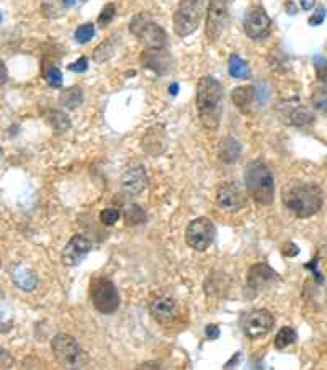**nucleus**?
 Here are the masks:
<instances>
[{"instance_id":"a19ab883","label":"nucleus","mask_w":327,"mask_h":370,"mask_svg":"<svg viewBox=\"0 0 327 370\" xmlns=\"http://www.w3.org/2000/svg\"><path fill=\"white\" fill-rule=\"evenodd\" d=\"M300 3L303 10H311V8L314 7V3H316V0H300Z\"/></svg>"},{"instance_id":"c756f323","label":"nucleus","mask_w":327,"mask_h":370,"mask_svg":"<svg viewBox=\"0 0 327 370\" xmlns=\"http://www.w3.org/2000/svg\"><path fill=\"white\" fill-rule=\"evenodd\" d=\"M43 78L46 82H48L49 87L59 89L62 86V74L61 71L58 69V66L49 65V62H45L43 65Z\"/></svg>"},{"instance_id":"a211bd4d","label":"nucleus","mask_w":327,"mask_h":370,"mask_svg":"<svg viewBox=\"0 0 327 370\" xmlns=\"http://www.w3.org/2000/svg\"><path fill=\"white\" fill-rule=\"evenodd\" d=\"M149 313L159 325H171L178 314V305L171 297H157L149 303Z\"/></svg>"},{"instance_id":"2f4dec72","label":"nucleus","mask_w":327,"mask_h":370,"mask_svg":"<svg viewBox=\"0 0 327 370\" xmlns=\"http://www.w3.org/2000/svg\"><path fill=\"white\" fill-rule=\"evenodd\" d=\"M93 35H95V27H93L92 23L80 25V27L75 30V40H77V43L80 45L88 43V41L93 38Z\"/></svg>"},{"instance_id":"20e7f679","label":"nucleus","mask_w":327,"mask_h":370,"mask_svg":"<svg viewBox=\"0 0 327 370\" xmlns=\"http://www.w3.org/2000/svg\"><path fill=\"white\" fill-rule=\"evenodd\" d=\"M51 349L58 362L67 369H84L88 364L87 352L69 334L54 336Z\"/></svg>"},{"instance_id":"b1692460","label":"nucleus","mask_w":327,"mask_h":370,"mask_svg":"<svg viewBox=\"0 0 327 370\" xmlns=\"http://www.w3.org/2000/svg\"><path fill=\"white\" fill-rule=\"evenodd\" d=\"M82 100H84V92L80 87L67 89V91L62 92L61 97H59V104L69 110L77 108L79 105L82 104Z\"/></svg>"},{"instance_id":"bb28decb","label":"nucleus","mask_w":327,"mask_h":370,"mask_svg":"<svg viewBox=\"0 0 327 370\" xmlns=\"http://www.w3.org/2000/svg\"><path fill=\"white\" fill-rule=\"evenodd\" d=\"M114 49H117L114 36L107 38V40H105L104 43H100L99 46H97V49L93 51V61H95V62L108 61V59L114 54Z\"/></svg>"},{"instance_id":"f03ea898","label":"nucleus","mask_w":327,"mask_h":370,"mask_svg":"<svg viewBox=\"0 0 327 370\" xmlns=\"http://www.w3.org/2000/svg\"><path fill=\"white\" fill-rule=\"evenodd\" d=\"M197 108L202 125L216 131L223 117V87L211 76L199 79L197 87Z\"/></svg>"},{"instance_id":"f704fd0d","label":"nucleus","mask_w":327,"mask_h":370,"mask_svg":"<svg viewBox=\"0 0 327 370\" xmlns=\"http://www.w3.org/2000/svg\"><path fill=\"white\" fill-rule=\"evenodd\" d=\"M314 67H316L317 79L322 84H327V61L322 56H314Z\"/></svg>"},{"instance_id":"7c9ffc66","label":"nucleus","mask_w":327,"mask_h":370,"mask_svg":"<svg viewBox=\"0 0 327 370\" xmlns=\"http://www.w3.org/2000/svg\"><path fill=\"white\" fill-rule=\"evenodd\" d=\"M313 107L322 113H327V89L319 87L313 93Z\"/></svg>"},{"instance_id":"7ed1b4c3","label":"nucleus","mask_w":327,"mask_h":370,"mask_svg":"<svg viewBox=\"0 0 327 370\" xmlns=\"http://www.w3.org/2000/svg\"><path fill=\"white\" fill-rule=\"evenodd\" d=\"M245 187L249 197L258 205L269 207L275 200V181L271 171L261 161H254L245 169Z\"/></svg>"},{"instance_id":"4be33fe9","label":"nucleus","mask_w":327,"mask_h":370,"mask_svg":"<svg viewBox=\"0 0 327 370\" xmlns=\"http://www.w3.org/2000/svg\"><path fill=\"white\" fill-rule=\"evenodd\" d=\"M241 154V144L237 139L232 138V136H228V138L223 139L219 146V157L223 163L232 164L236 163L237 157Z\"/></svg>"},{"instance_id":"79ce46f5","label":"nucleus","mask_w":327,"mask_h":370,"mask_svg":"<svg viewBox=\"0 0 327 370\" xmlns=\"http://www.w3.org/2000/svg\"><path fill=\"white\" fill-rule=\"evenodd\" d=\"M79 2H82V0H62L64 7H74V5H77Z\"/></svg>"},{"instance_id":"4468645a","label":"nucleus","mask_w":327,"mask_h":370,"mask_svg":"<svg viewBox=\"0 0 327 370\" xmlns=\"http://www.w3.org/2000/svg\"><path fill=\"white\" fill-rule=\"evenodd\" d=\"M141 65L156 74L164 76L172 69L173 61L171 53L165 48H147L141 54Z\"/></svg>"},{"instance_id":"dca6fc26","label":"nucleus","mask_w":327,"mask_h":370,"mask_svg":"<svg viewBox=\"0 0 327 370\" xmlns=\"http://www.w3.org/2000/svg\"><path fill=\"white\" fill-rule=\"evenodd\" d=\"M278 279V274L267 262H258L249 269L247 274V287L252 292H262L267 287H270L275 280Z\"/></svg>"},{"instance_id":"37998d69","label":"nucleus","mask_w":327,"mask_h":370,"mask_svg":"<svg viewBox=\"0 0 327 370\" xmlns=\"http://www.w3.org/2000/svg\"><path fill=\"white\" fill-rule=\"evenodd\" d=\"M177 93H178V86H177V84H172V86H171V95H177Z\"/></svg>"},{"instance_id":"423d86ee","label":"nucleus","mask_w":327,"mask_h":370,"mask_svg":"<svg viewBox=\"0 0 327 370\" xmlns=\"http://www.w3.org/2000/svg\"><path fill=\"white\" fill-rule=\"evenodd\" d=\"M90 300L93 308L104 314H112L120 308V293L112 280L107 277L92 279Z\"/></svg>"},{"instance_id":"473e14b6","label":"nucleus","mask_w":327,"mask_h":370,"mask_svg":"<svg viewBox=\"0 0 327 370\" xmlns=\"http://www.w3.org/2000/svg\"><path fill=\"white\" fill-rule=\"evenodd\" d=\"M114 14H117V7H114V3H108V5L104 7V10L100 12L99 20H97V23H99L100 28H107L110 23H112V20L114 19Z\"/></svg>"},{"instance_id":"9d476101","label":"nucleus","mask_w":327,"mask_h":370,"mask_svg":"<svg viewBox=\"0 0 327 370\" xmlns=\"http://www.w3.org/2000/svg\"><path fill=\"white\" fill-rule=\"evenodd\" d=\"M228 22V0H210L206 12V38L215 43L223 35Z\"/></svg>"},{"instance_id":"c85d7f7f","label":"nucleus","mask_w":327,"mask_h":370,"mask_svg":"<svg viewBox=\"0 0 327 370\" xmlns=\"http://www.w3.org/2000/svg\"><path fill=\"white\" fill-rule=\"evenodd\" d=\"M295 341H296V331L290 326H283L282 329L278 331V334L275 336V347L283 351V349L291 346Z\"/></svg>"},{"instance_id":"72a5a7b5","label":"nucleus","mask_w":327,"mask_h":370,"mask_svg":"<svg viewBox=\"0 0 327 370\" xmlns=\"http://www.w3.org/2000/svg\"><path fill=\"white\" fill-rule=\"evenodd\" d=\"M121 218V213L117 210V208H105L100 213V221L107 227H113V224L118 223V220Z\"/></svg>"},{"instance_id":"a878e982","label":"nucleus","mask_w":327,"mask_h":370,"mask_svg":"<svg viewBox=\"0 0 327 370\" xmlns=\"http://www.w3.org/2000/svg\"><path fill=\"white\" fill-rule=\"evenodd\" d=\"M229 74L234 79H249L250 78V69L247 62L244 59L237 56V54H231L229 56Z\"/></svg>"},{"instance_id":"f3484780","label":"nucleus","mask_w":327,"mask_h":370,"mask_svg":"<svg viewBox=\"0 0 327 370\" xmlns=\"http://www.w3.org/2000/svg\"><path fill=\"white\" fill-rule=\"evenodd\" d=\"M280 117L284 123L293 126H304L314 122V113L298 102H283L280 105Z\"/></svg>"},{"instance_id":"c9c22d12","label":"nucleus","mask_w":327,"mask_h":370,"mask_svg":"<svg viewBox=\"0 0 327 370\" xmlns=\"http://www.w3.org/2000/svg\"><path fill=\"white\" fill-rule=\"evenodd\" d=\"M324 19H326V8L317 7V10L314 12V15L309 19V25H311V27H319V25L324 22Z\"/></svg>"},{"instance_id":"f257e3e1","label":"nucleus","mask_w":327,"mask_h":370,"mask_svg":"<svg viewBox=\"0 0 327 370\" xmlns=\"http://www.w3.org/2000/svg\"><path fill=\"white\" fill-rule=\"evenodd\" d=\"M284 207L298 218L314 216L322 208L324 194L313 182H290L282 192Z\"/></svg>"},{"instance_id":"6ab92c4d","label":"nucleus","mask_w":327,"mask_h":370,"mask_svg":"<svg viewBox=\"0 0 327 370\" xmlns=\"http://www.w3.org/2000/svg\"><path fill=\"white\" fill-rule=\"evenodd\" d=\"M143 148L144 151L151 156L162 154L165 148H167V139H165L164 128H160V126H152V128L147 130L143 138Z\"/></svg>"},{"instance_id":"412c9836","label":"nucleus","mask_w":327,"mask_h":370,"mask_svg":"<svg viewBox=\"0 0 327 370\" xmlns=\"http://www.w3.org/2000/svg\"><path fill=\"white\" fill-rule=\"evenodd\" d=\"M231 99L242 113H249L250 108H252L254 99H256V91L249 86L236 87L234 91L231 92Z\"/></svg>"},{"instance_id":"58836bf2","label":"nucleus","mask_w":327,"mask_h":370,"mask_svg":"<svg viewBox=\"0 0 327 370\" xmlns=\"http://www.w3.org/2000/svg\"><path fill=\"white\" fill-rule=\"evenodd\" d=\"M205 333H206V338L208 339H218L219 338V327L216 326V325H208L206 326V329H205Z\"/></svg>"},{"instance_id":"ddd939ff","label":"nucleus","mask_w":327,"mask_h":370,"mask_svg":"<svg viewBox=\"0 0 327 370\" xmlns=\"http://www.w3.org/2000/svg\"><path fill=\"white\" fill-rule=\"evenodd\" d=\"M271 27L270 16L262 7H256L249 12L244 20V30L245 35L252 40H262L263 36L269 35Z\"/></svg>"},{"instance_id":"6e6552de","label":"nucleus","mask_w":327,"mask_h":370,"mask_svg":"<svg viewBox=\"0 0 327 370\" xmlns=\"http://www.w3.org/2000/svg\"><path fill=\"white\" fill-rule=\"evenodd\" d=\"M215 235L216 229L215 224L211 223V220L206 218V216H199V218H195L192 223L186 227L185 241L193 251L203 253V251H206L213 244Z\"/></svg>"},{"instance_id":"4c0bfd02","label":"nucleus","mask_w":327,"mask_h":370,"mask_svg":"<svg viewBox=\"0 0 327 370\" xmlns=\"http://www.w3.org/2000/svg\"><path fill=\"white\" fill-rule=\"evenodd\" d=\"M12 364H14V359H12L7 351H3V349L0 347V365H2V367H10Z\"/></svg>"},{"instance_id":"39448f33","label":"nucleus","mask_w":327,"mask_h":370,"mask_svg":"<svg viewBox=\"0 0 327 370\" xmlns=\"http://www.w3.org/2000/svg\"><path fill=\"white\" fill-rule=\"evenodd\" d=\"M205 0H180L173 14V30L178 36L192 35L202 22Z\"/></svg>"},{"instance_id":"393cba45","label":"nucleus","mask_w":327,"mask_h":370,"mask_svg":"<svg viewBox=\"0 0 327 370\" xmlns=\"http://www.w3.org/2000/svg\"><path fill=\"white\" fill-rule=\"evenodd\" d=\"M46 120H48L51 128L58 131V133H66V131L71 128L69 117H67L64 112H59V110H51V112L46 115Z\"/></svg>"},{"instance_id":"5701e85b","label":"nucleus","mask_w":327,"mask_h":370,"mask_svg":"<svg viewBox=\"0 0 327 370\" xmlns=\"http://www.w3.org/2000/svg\"><path fill=\"white\" fill-rule=\"evenodd\" d=\"M123 218H125V223L130 224V227H139V224L146 223L147 215L143 207L131 203V205H126L125 210H123Z\"/></svg>"},{"instance_id":"0eeeda50","label":"nucleus","mask_w":327,"mask_h":370,"mask_svg":"<svg viewBox=\"0 0 327 370\" xmlns=\"http://www.w3.org/2000/svg\"><path fill=\"white\" fill-rule=\"evenodd\" d=\"M130 30L141 43L147 46V48H165L167 35H165L164 28L159 27L156 22H152L147 15L144 14L136 15L134 19L131 20Z\"/></svg>"},{"instance_id":"f8f14e48","label":"nucleus","mask_w":327,"mask_h":370,"mask_svg":"<svg viewBox=\"0 0 327 370\" xmlns=\"http://www.w3.org/2000/svg\"><path fill=\"white\" fill-rule=\"evenodd\" d=\"M92 251V242L86 236L75 235L72 236L66 244L64 251L61 254V261L66 267H75L82 262V259Z\"/></svg>"},{"instance_id":"1a4fd4ad","label":"nucleus","mask_w":327,"mask_h":370,"mask_svg":"<svg viewBox=\"0 0 327 370\" xmlns=\"http://www.w3.org/2000/svg\"><path fill=\"white\" fill-rule=\"evenodd\" d=\"M275 325V318L269 310L258 308L252 310L245 318L242 320V329L249 339H261L271 331Z\"/></svg>"},{"instance_id":"cd10ccee","label":"nucleus","mask_w":327,"mask_h":370,"mask_svg":"<svg viewBox=\"0 0 327 370\" xmlns=\"http://www.w3.org/2000/svg\"><path fill=\"white\" fill-rule=\"evenodd\" d=\"M14 326V312L10 305L0 297V333H8Z\"/></svg>"},{"instance_id":"e433bc0d","label":"nucleus","mask_w":327,"mask_h":370,"mask_svg":"<svg viewBox=\"0 0 327 370\" xmlns=\"http://www.w3.org/2000/svg\"><path fill=\"white\" fill-rule=\"evenodd\" d=\"M67 69L72 71V72H86L88 69V59L87 58H79L77 61L67 66Z\"/></svg>"},{"instance_id":"ea45409f","label":"nucleus","mask_w":327,"mask_h":370,"mask_svg":"<svg viewBox=\"0 0 327 370\" xmlns=\"http://www.w3.org/2000/svg\"><path fill=\"white\" fill-rule=\"evenodd\" d=\"M5 80H7V71H5V66H3V62L0 61V87L5 84Z\"/></svg>"},{"instance_id":"2eb2a0df","label":"nucleus","mask_w":327,"mask_h":370,"mask_svg":"<svg viewBox=\"0 0 327 370\" xmlns=\"http://www.w3.org/2000/svg\"><path fill=\"white\" fill-rule=\"evenodd\" d=\"M147 184H149V178H147L146 169H144V165L141 164L130 165V167L121 174V190L128 195L141 194L147 187Z\"/></svg>"},{"instance_id":"c03bdc74","label":"nucleus","mask_w":327,"mask_h":370,"mask_svg":"<svg viewBox=\"0 0 327 370\" xmlns=\"http://www.w3.org/2000/svg\"><path fill=\"white\" fill-rule=\"evenodd\" d=\"M0 22H2V12H0Z\"/></svg>"},{"instance_id":"9b49d317","label":"nucleus","mask_w":327,"mask_h":370,"mask_svg":"<svg viewBox=\"0 0 327 370\" xmlns=\"http://www.w3.org/2000/svg\"><path fill=\"white\" fill-rule=\"evenodd\" d=\"M216 203L224 211L236 213V211H241L245 207L247 197H245L244 190L239 189L234 182H223L216 189Z\"/></svg>"},{"instance_id":"49530a36","label":"nucleus","mask_w":327,"mask_h":370,"mask_svg":"<svg viewBox=\"0 0 327 370\" xmlns=\"http://www.w3.org/2000/svg\"><path fill=\"white\" fill-rule=\"evenodd\" d=\"M326 169H327V163H326Z\"/></svg>"},{"instance_id":"a18cd8bd","label":"nucleus","mask_w":327,"mask_h":370,"mask_svg":"<svg viewBox=\"0 0 327 370\" xmlns=\"http://www.w3.org/2000/svg\"><path fill=\"white\" fill-rule=\"evenodd\" d=\"M0 267H2V259H0Z\"/></svg>"},{"instance_id":"aec40b11","label":"nucleus","mask_w":327,"mask_h":370,"mask_svg":"<svg viewBox=\"0 0 327 370\" xmlns=\"http://www.w3.org/2000/svg\"><path fill=\"white\" fill-rule=\"evenodd\" d=\"M12 280L23 292H33L38 285V275L23 264H16L12 269Z\"/></svg>"}]
</instances>
